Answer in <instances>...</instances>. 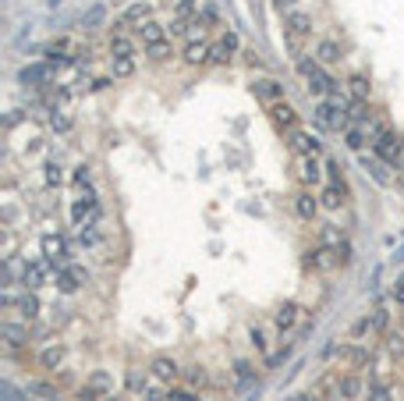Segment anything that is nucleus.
Returning a JSON list of instances; mask_svg holds the SVG:
<instances>
[{
	"label": "nucleus",
	"mask_w": 404,
	"mask_h": 401,
	"mask_svg": "<svg viewBox=\"0 0 404 401\" xmlns=\"http://www.w3.org/2000/svg\"><path fill=\"white\" fill-rule=\"evenodd\" d=\"M298 75L305 78V86H309V93L312 96H319V100H326V96H333V93H340V82L319 65L316 57H302L298 60Z\"/></svg>",
	"instance_id": "1"
},
{
	"label": "nucleus",
	"mask_w": 404,
	"mask_h": 401,
	"mask_svg": "<svg viewBox=\"0 0 404 401\" xmlns=\"http://www.w3.org/2000/svg\"><path fill=\"white\" fill-rule=\"evenodd\" d=\"M99 199H96V192L93 188H85V192H78L75 196V203H71V220H75V227L82 231V227H96L99 224Z\"/></svg>",
	"instance_id": "2"
},
{
	"label": "nucleus",
	"mask_w": 404,
	"mask_h": 401,
	"mask_svg": "<svg viewBox=\"0 0 404 401\" xmlns=\"http://www.w3.org/2000/svg\"><path fill=\"white\" fill-rule=\"evenodd\" d=\"M39 249H43V260L54 266V273L64 263H71V245H68V238H64V235H57V231H47V235L39 238Z\"/></svg>",
	"instance_id": "3"
},
{
	"label": "nucleus",
	"mask_w": 404,
	"mask_h": 401,
	"mask_svg": "<svg viewBox=\"0 0 404 401\" xmlns=\"http://www.w3.org/2000/svg\"><path fill=\"white\" fill-rule=\"evenodd\" d=\"M145 22H153V4H149V0H135V4L124 8V14L117 18L114 32H139Z\"/></svg>",
	"instance_id": "4"
},
{
	"label": "nucleus",
	"mask_w": 404,
	"mask_h": 401,
	"mask_svg": "<svg viewBox=\"0 0 404 401\" xmlns=\"http://www.w3.org/2000/svg\"><path fill=\"white\" fill-rule=\"evenodd\" d=\"M294 178L302 181L305 188H319V185L326 181V167H323V160H319V157H298Z\"/></svg>",
	"instance_id": "5"
},
{
	"label": "nucleus",
	"mask_w": 404,
	"mask_h": 401,
	"mask_svg": "<svg viewBox=\"0 0 404 401\" xmlns=\"http://www.w3.org/2000/svg\"><path fill=\"white\" fill-rule=\"evenodd\" d=\"M287 150L294 157H323V142L305 128H294V132H287Z\"/></svg>",
	"instance_id": "6"
},
{
	"label": "nucleus",
	"mask_w": 404,
	"mask_h": 401,
	"mask_svg": "<svg viewBox=\"0 0 404 401\" xmlns=\"http://www.w3.org/2000/svg\"><path fill=\"white\" fill-rule=\"evenodd\" d=\"M0 334H4V352L14 358V355H21L29 348V341H32V334H29V323L21 327V323H14V320H4V327H0Z\"/></svg>",
	"instance_id": "7"
},
{
	"label": "nucleus",
	"mask_w": 404,
	"mask_h": 401,
	"mask_svg": "<svg viewBox=\"0 0 404 401\" xmlns=\"http://www.w3.org/2000/svg\"><path fill=\"white\" fill-rule=\"evenodd\" d=\"M241 50V43H238V36H234L230 29L227 32H220L217 39H213V50H209V60L213 65H220V68H227L230 60H234V54Z\"/></svg>",
	"instance_id": "8"
},
{
	"label": "nucleus",
	"mask_w": 404,
	"mask_h": 401,
	"mask_svg": "<svg viewBox=\"0 0 404 401\" xmlns=\"http://www.w3.org/2000/svg\"><path fill=\"white\" fill-rule=\"evenodd\" d=\"M252 96L259 100V103H266V107H273V103L287 100V89H284V82H276V78L263 75V78L252 82Z\"/></svg>",
	"instance_id": "9"
},
{
	"label": "nucleus",
	"mask_w": 404,
	"mask_h": 401,
	"mask_svg": "<svg viewBox=\"0 0 404 401\" xmlns=\"http://www.w3.org/2000/svg\"><path fill=\"white\" fill-rule=\"evenodd\" d=\"M50 273H54V266L47 260H25V266H21V288H25V291H39L43 284H47Z\"/></svg>",
	"instance_id": "10"
},
{
	"label": "nucleus",
	"mask_w": 404,
	"mask_h": 401,
	"mask_svg": "<svg viewBox=\"0 0 404 401\" xmlns=\"http://www.w3.org/2000/svg\"><path fill=\"white\" fill-rule=\"evenodd\" d=\"M85 277H89V273H85L78 263H64V266L54 273V281H57L54 288H57L60 295H75V291L85 284Z\"/></svg>",
	"instance_id": "11"
},
{
	"label": "nucleus",
	"mask_w": 404,
	"mask_h": 401,
	"mask_svg": "<svg viewBox=\"0 0 404 401\" xmlns=\"http://www.w3.org/2000/svg\"><path fill=\"white\" fill-rule=\"evenodd\" d=\"M369 146H372V153H376L383 163H390V167H397V163H401V139H397L390 128L383 132V135H376Z\"/></svg>",
	"instance_id": "12"
},
{
	"label": "nucleus",
	"mask_w": 404,
	"mask_h": 401,
	"mask_svg": "<svg viewBox=\"0 0 404 401\" xmlns=\"http://www.w3.org/2000/svg\"><path fill=\"white\" fill-rule=\"evenodd\" d=\"M337 358L344 363L351 373H358V369H366L369 363H372V348L369 345H361V341H351V345H344L337 352Z\"/></svg>",
	"instance_id": "13"
},
{
	"label": "nucleus",
	"mask_w": 404,
	"mask_h": 401,
	"mask_svg": "<svg viewBox=\"0 0 404 401\" xmlns=\"http://www.w3.org/2000/svg\"><path fill=\"white\" fill-rule=\"evenodd\" d=\"M181 366L174 363V358H167V355H156L153 363H149V376L156 380V384H163V387H170V384H178L181 380Z\"/></svg>",
	"instance_id": "14"
},
{
	"label": "nucleus",
	"mask_w": 404,
	"mask_h": 401,
	"mask_svg": "<svg viewBox=\"0 0 404 401\" xmlns=\"http://www.w3.org/2000/svg\"><path fill=\"white\" fill-rule=\"evenodd\" d=\"M266 111H270V121H273L281 132H294V128H302V124H298V111L291 107L287 100L273 103V107H266Z\"/></svg>",
	"instance_id": "15"
},
{
	"label": "nucleus",
	"mask_w": 404,
	"mask_h": 401,
	"mask_svg": "<svg viewBox=\"0 0 404 401\" xmlns=\"http://www.w3.org/2000/svg\"><path fill=\"white\" fill-rule=\"evenodd\" d=\"M64 363H68V345H64V341H50L47 348L39 352V366L47 369V373L64 369Z\"/></svg>",
	"instance_id": "16"
},
{
	"label": "nucleus",
	"mask_w": 404,
	"mask_h": 401,
	"mask_svg": "<svg viewBox=\"0 0 404 401\" xmlns=\"http://www.w3.org/2000/svg\"><path fill=\"white\" fill-rule=\"evenodd\" d=\"M50 78H54V68H47V65H29V68H21V75H18V82L25 89H47Z\"/></svg>",
	"instance_id": "17"
},
{
	"label": "nucleus",
	"mask_w": 404,
	"mask_h": 401,
	"mask_svg": "<svg viewBox=\"0 0 404 401\" xmlns=\"http://www.w3.org/2000/svg\"><path fill=\"white\" fill-rule=\"evenodd\" d=\"M291 206H294V214L302 220H309V224L319 217V209H323V206H319V196H312V188H302V192L291 199Z\"/></svg>",
	"instance_id": "18"
},
{
	"label": "nucleus",
	"mask_w": 404,
	"mask_h": 401,
	"mask_svg": "<svg viewBox=\"0 0 404 401\" xmlns=\"http://www.w3.org/2000/svg\"><path fill=\"white\" fill-rule=\"evenodd\" d=\"M209 50H213V43H209V39L206 36H195V39H188V43H185V65H191V68H199V65H206V60H209Z\"/></svg>",
	"instance_id": "19"
},
{
	"label": "nucleus",
	"mask_w": 404,
	"mask_h": 401,
	"mask_svg": "<svg viewBox=\"0 0 404 401\" xmlns=\"http://www.w3.org/2000/svg\"><path fill=\"white\" fill-rule=\"evenodd\" d=\"M284 32H287V36H302V39L312 36V14H309V11H298V8L287 11V14H284Z\"/></svg>",
	"instance_id": "20"
},
{
	"label": "nucleus",
	"mask_w": 404,
	"mask_h": 401,
	"mask_svg": "<svg viewBox=\"0 0 404 401\" xmlns=\"http://www.w3.org/2000/svg\"><path fill=\"white\" fill-rule=\"evenodd\" d=\"M39 312H43L39 295H36V291H21V295H18V306H14V316H21L25 323H36Z\"/></svg>",
	"instance_id": "21"
},
{
	"label": "nucleus",
	"mask_w": 404,
	"mask_h": 401,
	"mask_svg": "<svg viewBox=\"0 0 404 401\" xmlns=\"http://www.w3.org/2000/svg\"><path fill=\"white\" fill-rule=\"evenodd\" d=\"M135 47H139V39H132V32H114L110 29V39H106L110 57H135Z\"/></svg>",
	"instance_id": "22"
},
{
	"label": "nucleus",
	"mask_w": 404,
	"mask_h": 401,
	"mask_svg": "<svg viewBox=\"0 0 404 401\" xmlns=\"http://www.w3.org/2000/svg\"><path fill=\"white\" fill-rule=\"evenodd\" d=\"M298 316H302V306H298V302H284V306H276V312H273V327L281 334H287V330H294Z\"/></svg>",
	"instance_id": "23"
},
{
	"label": "nucleus",
	"mask_w": 404,
	"mask_h": 401,
	"mask_svg": "<svg viewBox=\"0 0 404 401\" xmlns=\"http://www.w3.org/2000/svg\"><path fill=\"white\" fill-rule=\"evenodd\" d=\"M348 203V185H323V188H319V206H323V209H340V206H344Z\"/></svg>",
	"instance_id": "24"
},
{
	"label": "nucleus",
	"mask_w": 404,
	"mask_h": 401,
	"mask_svg": "<svg viewBox=\"0 0 404 401\" xmlns=\"http://www.w3.org/2000/svg\"><path fill=\"white\" fill-rule=\"evenodd\" d=\"M358 160H361V167L372 174L376 185H390V181H394V178H390V163H383L376 153H372V157H369V153H358Z\"/></svg>",
	"instance_id": "25"
},
{
	"label": "nucleus",
	"mask_w": 404,
	"mask_h": 401,
	"mask_svg": "<svg viewBox=\"0 0 404 401\" xmlns=\"http://www.w3.org/2000/svg\"><path fill=\"white\" fill-rule=\"evenodd\" d=\"M25 394H32L36 401H60V384L54 380H29V387H25Z\"/></svg>",
	"instance_id": "26"
},
{
	"label": "nucleus",
	"mask_w": 404,
	"mask_h": 401,
	"mask_svg": "<svg viewBox=\"0 0 404 401\" xmlns=\"http://www.w3.org/2000/svg\"><path fill=\"white\" fill-rule=\"evenodd\" d=\"M361 376L358 373H344V376H337V398L340 401H355L358 394H361Z\"/></svg>",
	"instance_id": "27"
},
{
	"label": "nucleus",
	"mask_w": 404,
	"mask_h": 401,
	"mask_svg": "<svg viewBox=\"0 0 404 401\" xmlns=\"http://www.w3.org/2000/svg\"><path fill=\"white\" fill-rule=\"evenodd\" d=\"M312 57H316L323 68H330V65H337V60H340V43H337V39H319Z\"/></svg>",
	"instance_id": "28"
},
{
	"label": "nucleus",
	"mask_w": 404,
	"mask_h": 401,
	"mask_svg": "<svg viewBox=\"0 0 404 401\" xmlns=\"http://www.w3.org/2000/svg\"><path fill=\"white\" fill-rule=\"evenodd\" d=\"M195 22H199L202 29H217V25H220V8H217V0H199Z\"/></svg>",
	"instance_id": "29"
},
{
	"label": "nucleus",
	"mask_w": 404,
	"mask_h": 401,
	"mask_svg": "<svg viewBox=\"0 0 404 401\" xmlns=\"http://www.w3.org/2000/svg\"><path fill=\"white\" fill-rule=\"evenodd\" d=\"M145 50V57L153 60V65H167L170 57H174V43H170V36L167 39H160V43H149V47H142Z\"/></svg>",
	"instance_id": "30"
},
{
	"label": "nucleus",
	"mask_w": 404,
	"mask_h": 401,
	"mask_svg": "<svg viewBox=\"0 0 404 401\" xmlns=\"http://www.w3.org/2000/svg\"><path fill=\"white\" fill-rule=\"evenodd\" d=\"M366 142H369V132L361 128V124H351V128H344V146L355 153H366Z\"/></svg>",
	"instance_id": "31"
},
{
	"label": "nucleus",
	"mask_w": 404,
	"mask_h": 401,
	"mask_svg": "<svg viewBox=\"0 0 404 401\" xmlns=\"http://www.w3.org/2000/svg\"><path fill=\"white\" fill-rule=\"evenodd\" d=\"M248 345L259 352V355H270V330L263 323H252L248 327Z\"/></svg>",
	"instance_id": "32"
},
{
	"label": "nucleus",
	"mask_w": 404,
	"mask_h": 401,
	"mask_svg": "<svg viewBox=\"0 0 404 401\" xmlns=\"http://www.w3.org/2000/svg\"><path fill=\"white\" fill-rule=\"evenodd\" d=\"M135 36H139V43H142V47H149V43H160V39H167V29H163L160 22H145Z\"/></svg>",
	"instance_id": "33"
},
{
	"label": "nucleus",
	"mask_w": 404,
	"mask_h": 401,
	"mask_svg": "<svg viewBox=\"0 0 404 401\" xmlns=\"http://www.w3.org/2000/svg\"><path fill=\"white\" fill-rule=\"evenodd\" d=\"M43 181H47V188H60V185H64V167H60V160H47V163H43Z\"/></svg>",
	"instance_id": "34"
},
{
	"label": "nucleus",
	"mask_w": 404,
	"mask_h": 401,
	"mask_svg": "<svg viewBox=\"0 0 404 401\" xmlns=\"http://www.w3.org/2000/svg\"><path fill=\"white\" fill-rule=\"evenodd\" d=\"M135 75V57H110V78H132Z\"/></svg>",
	"instance_id": "35"
},
{
	"label": "nucleus",
	"mask_w": 404,
	"mask_h": 401,
	"mask_svg": "<svg viewBox=\"0 0 404 401\" xmlns=\"http://www.w3.org/2000/svg\"><path fill=\"white\" fill-rule=\"evenodd\" d=\"M348 93L355 96V100H369V93H372V86H369V78L361 75V71H355L351 78H348Z\"/></svg>",
	"instance_id": "36"
},
{
	"label": "nucleus",
	"mask_w": 404,
	"mask_h": 401,
	"mask_svg": "<svg viewBox=\"0 0 404 401\" xmlns=\"http://www.w3.org/2000/svg\"><path fill=\"white\" fill-rule=\"evenodd\" d=\"M369 316H372V337H383L390 330V309L387 306H376Z\"/></svg>",
	"instance_id": "37"
},
{
	"label": "nucleus",
	"mask_w": 404,
	"mask_h": 401,
	"mask_svg": "<svg viewBox=\"0 0 404 401\" xmlns=\"http://www.w3.org/2000/svg\"><path fill=\"white\" fill-rule=\"evenodd\" d=\"M71 185H75V192H85V188H93V167L89 163H82L71 171Z\"/></svg>",
	"instance_id": "38"
},
{
	"label": "nucleus",
	"mask_w": 404,
	"mask_h": 401,
	"mask_svg": "<svg viewBox=\"0 0 404 401\" xmlns=\"http://www.w3.org/2000/svg\"><path fill=\"white\" fill-rule=\"evenodd\" d=\"M344 242V235H340V227H333V224H323L316 231V245H340Z\"/></svg>",
	"instance_id": "39"
},
{
	"label": "nucleus",
	"mask_w": 404,
	"mask_h": 401,
	"mask_svg": "<svg viewBox=\"0 0 404 401\" xmlns=\"http://www.w3.org/2000/svg\"><path fill=\"white\" fill-rule=\"evenodd\" d=\"M351 341H361V337H372V316L366 312V316H358V320L351 323Z\"/></svg>",
	"instance_id": "40"
},
{
	"label": "nucleus",
	"mask_w": 404,
	"mask_h": 401,
	"mask_svg": "<svg viewBox=\"0 0 404 401\" xmlns=\"http://www.w3.org/2000/svg\"><path fill=\"white\" fill-rule=\"evenodd\" d=\"M89 387H96L99 394H114V376L106 373V369H96V373L89 376Z\"/></svg>",
	"instance_id": "41"
},
{
	"label": "nucleus",
	"mask_w": 404,
	"mask_h": 401,
	"mask_svg": "<svg viewBox=\"0 0 404 401\" xmlns=\"http://www.w3.org/2000/svg\"><path fill=\"white\" fill-rule=\"evenodd\" d=\"M50 128L57 132V135H64V132H71V117L68 114H64V111H57V107H50Z\"/></svg>",
	"instance_id": "42"
},
{
	"label": "nucleus",
	"mask_w": 404,
	"mask_h": 401,
	"mask_svg": "<svg viewBox=\"0 0 404 401\" xmlns=\"http://www.w3.org/2000/svg\"><path fill=\"white\" fill-rule=\"evenodd\" d=\"M234 376H238L241 387H248L252 380H255V366L248 363V358H238V363H234Z\"/></svg>",
	"instance_id": "43"
},
{
	"label": "nucleus",
	"mask_w": 404,
	"mask_h": 401,
	"mask_svg": "<svg viewBox=\"0 0 404 401\" xmlns=\"http://www.w3.org/2000/svg\"><path fill=\"white\" fill-rule=\"evenodd\" d=\"M383 337H387V352L401 358V355H404V327H401V330H387Z\"/></svg>",
	"instance_id": "44"
},
{
	"label": "nucleus",
	"mask_w": 404,
	"mask_h": 401,
	"mask_svg": "<svg viewBox=\"0 0 404 401\" xmlns=\"http://www.w3.org/2000/svg\"><path fill=\"white\" fill-rule=\"evenodd\" d=\"M181 380H185L188 387H202V384H206V369H202V366H185Z\"/></svg>",
	"instance_id": "45"
},
{
	"label": "nucleus",
	"mask_w": 404,
	"mask_h": 401,
	"mask_svg": "<svg viewBox=\"0 0 404 401\" xmlns=\"http://www.w3.org/2000/svg\"><path fill=\"white\" fill-rule=\"evenodd\" d=\"M323 167H326V181H330V185H344V167H340L333 157H326Z\"/></svg>",
	"instance_id": "46"
},
{
	"label": "nucleus",
	"mask_w": 404,
	"mask_h": 401,
	"mask_svg": "<svg viewBox=\"0 0 404 401\" xmlns=\"http://www.w3.org/2000/svg\"><path fill=\"white\" fill-rule=\"evenodd\" d=\"M369 401H390V387L379 384V380H372L369 384Z\"/></svg>",
	"instance_id": "47"
},
{
	"label": "nucleus",
	"mask_w": 404,
	"mask_h": 401,
	"mask_svg": "<svg viewBox=\"0 0 404 401\" xmlns=\"http://www.w3.org/2000/svg\"><path fill=\"white\" fill-rule=\"evenodd\" d=\"M287 355H291V345H284V348H276V352H270V355H266V366L273 369V366H281V363H287Z\"/></svg>",
	"instance_id": "48"
},
{
	"label": "nucleus",
	"mask_w": 404,
	"mask_h": 401,
	"mask_svg": "<svg viewBox=\"0 0 404 401\" xmlns=\"http://www.w3.org/2000/svg\"><path fill=\"white\" fill-rule=\"evenodd\" d=\"M82 25L85 29H99L103 25V8H93L89 14H82Z\"/></svg>",
	"instance_id": "49"
},
{
	"label": "nucleus",
	"mask_w": 404,
	"mask_h": 401,
	"mask_svg": "<svg viewBox=\"0 0 404 401\" xmlns=\"http://www.w3.org/2000/svg\"><path fill=\"white\" fill-rule=\"evenodd\" d=\"M241 57H245V65H248V68H255V71H259V68L266 65L259 50H241Z\"/></svg>",
	"instance_id": "50"
},
{
	"label": "nucleus",
	"mask_w": 404,
	"mask_h": 401,
	"mask_svg": "<svg viewBox=\"0 0 404 401\" xmlns=\"http://www.w3.org/2000/svg\"><path fill=\"white\" fill-rule=\"evenodd\" d=\"M21 121H25V114H21V111H8V117H4V128H8V132H14Z\"/></svg>",
	"instance_id": "51"
},
{
	"label": "nucleus",
	"mask_w": 404,
	"mask_h": 401,
	"mask_svg": "<svg viewBox=\"0 0 404 401\" xmlns=\"http://www.w3.org/2000/svg\"><path fill=\"white\" fill-rule=\"evenodd\" d=\"M103 398H106V394H99V391L89 387V384H85V387L78 391V401H103Z\"/></svg>",
	"instance_id": "52"
},
{
	"label": "nucleus",
	"mask_w": 404,
	"mask_h": 401,
	"mask_svg": "<svg viewBox=\"0 0 404 401\" xmlns=\"http://www.w3.org/2000/svg\"><path fill=\"white\" fill-rule=\"evenodd\" d=\"M390 299H394L397 306H404V273H401V277L394 281V288H390Z\"/></svg>",
	"instance_id": "53"
},
{
	"label": "nucleus",
	"mask_w": 404,
	"mask_h": 401,
	"mask_svg": "<svg viewBox=\"0 0 404 401\" xmlns=\"http://www.w3.org/2000/svg\"><path fill=\"white\" fill-rule=\"evenodd\" d=\"M170 401H199L195 391H170Z\"/></svg>",
	"instance_id": "54"
},
{
	"label": "nucleus",
	"mask_w": 404,
	"mask_h": 401,
	"mask_svg": "<svg viewBox=\"0 0 404 401\" xmlns=\"http://www.w3.org/2000/svg\"><path fill=\"white\" fill-rule=\"evenodd\" d=\"M14 217H18V209H14V203H8V206H4V224L11 227V224H14Z\"/></svg>",
	"instance_id": "55"
},
{
	"label": "nucleus",
	"mask_w": 404,
	"mask_h": 401,
	"mask_svg": "<svg viewBox=\"0 0 404 401\" xmlns=\"http://www.w3.org/2000/svg\"><path fill=\"white\" fill-rule=\"evenodd\" d=\"M294 401H323V398H319V394H312V391H305V394H298Z\"/></svg>",
	"instance_id": "56"
},
{
	"label": "nucleus",
	"mask_w": 404,
	"mask_h": 401,
	"mask_svg": "<svg viewBox=\"0 0 404 401\" xmlns=\"http://www.w3.org/2000/svg\"><path fill=\"white\" fill-rule=\"evenodd\" d=\"M4 394H8V401H18V391L14 387H4Z\"/></svg>",
	"instance_id": "57"
},
{
	"label": "nucleus",
	"mask_w": 404,
	"mask_h": 401,
	"mask_svg": "<svg viewBox=\"0 0 404 401\" xmlns=\"http://www.w3.org/2000/svg\"><path fill=\"white\" fill-rule=\"evenodd\" d=\"M401 167H404V139H401V163H397V171H401Z\"/></svg>",
	"instance_id": "58"
},
{
	"label": "nucleus",
	"mask_w": 404,
	"mask_h": 401,
	"mask_svg": "<svg viewBox=\"0 0 404 401\" xmlns=\"http://www.w3.org/2000/svg\"><path fill=\"white\" fill-rule=\"evenodd\" d=\"M103 401H124V398H121V394H106Z\"/></svg>",
	"instance_id": "59"
},
{
	"label": "nucleus",
	"mask_w": 404,
	"mask_h": 401,
	"mask_svg": "<svg viewBox=\"0 0 404 401\" xmlns=\"http://www.w3.org/2000/svg\"><path fill=\"white\" fill-rule=\"evenodd\" d=\"M397 185L404 188V167H401V171H397Z\"/></svg>",
	"instance_id": "60"
},
{
	"label": "nucleus",
	"mask_w": 404,
	"mask_h": 401,
	"mask_svg": "<svg viewBox=\"0 0 404 401\" xmlns=\"http://www.w3.org/2000/svg\"><path fill=\"white\" fill-rule=\"evenodd\" d=\"M401 327H404V312H401Z\"/></svg>",
	"instance_id": "61"
}]
</instances>
